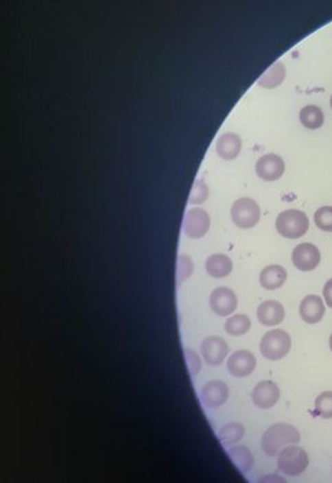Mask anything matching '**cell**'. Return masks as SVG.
<instances>
[{
  "mask_svg": "<svg viewBox=\"0 0 332 483\" xmlns=\"http://www.w3.org/2000/svg\"><path fill=\"white\" fill-rule=\"evenodd\" d=\"M258 320L265 327H275L283 322L285 318V309L283 304L275 301H266L258 307Z\"/></svg>",
  "mask_w": 332,
  "mask_h": 483,
  "instance_id": "15",
  "label": "cell"
},
{
  "mask_svg": "<svg viewBox=\"0 0 332 483\" xmlns=\"http://www.w3.org/2000/svg\"><path fill=\"white\" fill-rule=\"evenodd\" d=\"M177 272H178V275H177V281H178V284H182V283L186 281L187 278H189V276L192 275V259H191L189 257H187V255H180V257H178V267H177Z\"/></svg>",
  "mask_w": 332,
  "mask_h": 483,
  "instance_id": "26",
  "label": "cell"
},
{
  "mask_svg": "<svg viewBox=\"0 0 332 483\" xmlns=\"http://www.w3.org/2000/svg\"><path fill=\"white\" fill-rule=\"evenodd\" d=\"M313 222L318 228L324 232H332V207L324 206L318 209L313 215Z\"/></svg>",
  "mask_w": 332,
  "mask_h": 483,
  "instance_id": "25",
  "label": "cell"
},
{
  "mask_svg": "<svg viewBox=\"0 0 332 483\" xmlns=\"http://www.w3.org/2000/svg\"><path fill=\"white\" fill-rule=\"evenodd\" d=\"M228 456L232 460L238 470L248 473L254 464V457L250 450L246 446H234L228 450Z\"/></svg>",
  "mask_w": 332,
  "mask_h": 483,
  "instance_id": "19",
  "label": "cell"
},
{
  "mask_svg": "<svg viewBox=\"0 0 332 483\" xmlns=\"http://www.w3.org/2000/svg\"><path fill=\"white\" fill-rule=\"evenodd\" d=\"M255 171L264 181H276L285 172V162L278 154H266L257 162Z\"/></svg>",
  "mask_w": 332,
  "mask_h": 483,
  "instance_id": "7",
  "label": "cell"
},
{
  "mask_svg": "<svg viewBox=\"0 0 332 483\" xmlns=\"http://www.w3.org/2000/svg\"><path fill=\"white\" fill-rule=\"evenodd\" d=\"M292 261L301 272H311L321 262V253L315 244L301 243L292 250Z\"/></svg>",
  "mask_w": 332,
  "mask_h": 483,
  "instance_id": "6",
  "label": "cell"
},
{
  "mask_svg": "<svg viewBox=\"0 0 332 483\" xmlns=\"http://www.w3.org/2000/svg\"><path fill=\"white\" fill-rule=\"evenodd\" d=\"M325 304L319 296H307L300 303L299 313L306 324H318L325 316Z\"/></svg>",
  "mask_w": 332,
  "mask_h": 483,
  "instance_id": "14",
  "label": "cell"
},
{
  "mask_svg": "<svg viewBox=\"0 0 332 483\" xmlns=\"http://www.w3.org/2000/svg\"><path fill=\"white\" fill-rule=\"evenodd\" d=\"M309 466V455L299 446H286L278 455V469L287 476H299Z\"/></svg>",
  "mask_w": 332,
  "mask_h": 483,
  "instance_id": "4",
  "label": "cell"
},
{
  "mask_svg": "<svg viewBox=\"0 0 332 483\" xmlns=\"http://www.w3.org/2000/svg\"><path fill=\"white\" fill-rule=\"evenodd\" d=\"M286 278L287 272L284 267L279 264H272L261 270L259 281L261 287L266 290H276L284 285Z\"/></svg>",
  "mask_w": 332,
  "mask_h": 483,
  "instance_id": "16",
  "label": "cell"
},
{
  "mask_svg": "<svg viewBox=\"0 0 332 483\" xmlns=\"http://www.w3.org/2000/svg\"><path fill=\"white\" fill-rule=\"evenodd\" d=\"M257 368V357L248 350H238L229 356L226 369L235 377H246Z\"/></svg>",
  "mask_w": 332,
  "mask_h": 483,
  "instance_id": "9",
  "label": "cell"
},
{
  "mask_svg": "<svg viewBox=\"0 0 332 483\" xmlns=\"http://www.w3.org/2000/svg\"><path fill=\"white\" fill-rule=\"evenodd\" d=\"M246 429L239 423H226L218 431V438L224 447H229L234 443H239L244 436Z\"/></svg>",
  "mask_w": 332,
  "mask_h": 483,
  "instance_id": "20",
  "label": "cell"
},
{
  "mask_svg": "<svg viewBox=\"0 0 332 483\" xmlns=\"http://www.w3.org/2000/svg\"><path fill=\"white\" fill-rule=\"evenodd\" d=\"M250 327H252V322L248 316L244 314H237L226 320L224 329L230 335L239 336L246 334L250 330Z\"/></svg>",
  "mask_w": 332,
  "mask_h": 483,
  "instance_id": "23",
  "label": "cell"
},
{
  "mask_svg": "<svg viewBox=\"0 0 332 483\" xmlns=\"http://www.w3.org/2000/svg\"><path fill=\"white\" fill-rule=\"evenodd\" d=\"M211 227V218L204 209H192L188 211L185 220V232L188 237L198 239L206 235Z\"/></svg>",
  "mask_w": 332,
  "mask_h": 483,
  "instance_id": "12",
  "label": "cell"
},
{
  "mask_svg": "<svg viewBox=\"0 0 332 483\" xmlns=\"http://www.w3.org/2000/svg\"><path fill=\"white\" fill-rule=\"evenodd\" d=\"M315 412L322 419H332V391H324L316 397Z\"/></svg>",
  "mask_w": 332,
  "mask_h": 483,
  "instance_id": "24",
  "label": "cell"
},
{
  "mask_svg": "<svg viewBox=\"0 0 332 483\" xmlns=\"http://www.w3.org/2000/svg\"><path fill=\"white\" fill-rule=\"evenodd\" d=\"M229 397V389L226 384L220 380L206 383L200 390V399L206 408L218 409L226 403Z\"/></svg>",
  "mask_w": 332,
  "mask_h": 483,
  "instance_id": "13",
  "label": "cell"
},
{
  "mask_svg": "<svg viewBox=\"0 0 332 483\" xmlns=\"http://www.w3.org/2000/svg\"><path fill=\"white\" fill-rule=\"evenodd\" d=\"M232 220L239 228L249 229L258 224L260 221L259 204L249 197H243L234 202L232 206Z\"/></svg>",
  "mask_w": 332,
  "mask_h": 483,
  "instance_id": "5",
  "label": "cell"
},
{
  "mask_svg": "<svg viewBox=\"0 0 332 483\" xmlns=\"http://www.w3.org/2000/svg\"><path fill=\"white\" fill-rule=\"evenodd\" d=\"M325 116L322 110L316 105H307L300 111V121L306 128L316 130L324 125Z\"/></svg>",
  "mask_w": 332,
  "mask_h": 483,
  "instance_id": "22",
  "label": "cell"
},
{
  "mask_svg": "<svg viewBox=\"0 0 332 483\" xmlns=\"http://www.w3.org/2000/svg\"><path fill=\"white\" fill-rule=\"evenodd\" d=\"M206 273L213 278H224L232 273V259L226 255H213L206 259Z\"/></svg>",
  "mask_w": 332,
  "mask_h": 483,
  "instance_id": "18",
  "label": "cell"
},
{
  "mask_svg": "<svg viewBox=\"0 0 332 483\" xmlns=\"http://www.w3.org/2000/svg\"><path fill=\"white\" fill-rule=\"evenodd\" d=\"M252 403L259 409L268 410L275 406L280 399L279 386L270 380L260 381L252 392Z\"/></svg>",
  "mask_w": 332,
  "mask_h": 483,
  "instance_id": "10",
  "label": "cell"
},
{
  "mask_svg": "<svg viewBox=\"0 0 332 483\" xmlns=\"http://www.w3.org/2000/svg\"><path fill=\"white\" fill-rule=\"evenodd\" d=\"M324 299L326 304L332 309V278L326 282L324 287Z\"/></svg>",
  "mask_w": 332,
  "mask_h": 483,
  "instance_id": "29",
  "label": "cell"
},
{
  "mask_svg": "<svg viewBox=\"0 0 332 483\" xmlns=\"http://www.w3.org/2000/svg\"><path fill=\"white\" fill-rule=\"evenodd\" d=\"M185 356H186L187 369L189 375H197L200 374L202 369V362H200V356L197 355L192 349L185 350Z\"/></svg>",
  "mask_w": 332,
  "mask_h": 483,
  "instance_id": "28",
  "label": "cell"
},
{
  "mask_svg": "<svg viewBox=\"0 0 332 483\" xmlns=\"http://www.w3.org/2000/svg\"><path fill=\"white\" fill-rule=\"evenodd\" d=\"M206 197H208V188L204 185V182H195L192 188L191 197H189V203L191 204H200V203H203V202L206 201Z\"/></svg>",
  "mask_w": 332,
  "mask_h": 483,
  "instance_id": "27",
  "label": "cell"
},
{
  "mask_svg": "<svg viewBox=\"0 0 332 483\" xmlns=\"http://www.w3.org/2000/svg\"><path fill=\"white\" fill-rule=\"evenodd\" d=\"M285 75V67L280 61H276L272 67L266 70L265 74L260 78L258 84L265 89L276 88L280 84H283Z\"/></svg>",
  "mask_w": 332,
  "mask_h": 483,
  "instance_id": "21",
  "label": "cell"
},
{
  "mask_svg": "<svg viewBox=\"0 0 332 483\" xmlns=\"http://www.w3.org/2000/svg\"><path fill=\"white\" fill-rule=\"evenodd\" d=\"M329 345H330V349H331L332 351V334L331 336H330V340H329Z\"/></svg>",
  "mask_w": 332,
  "mask_h": 483,
  "instance_id": "30",
  "label": "cell"
},
{
  "mask_svg": "<svg viewBox=\"0 0 332 483\" xmlns=\"http://www.w3.org/2000/svg\"><path fill=\"white\" fill-rule=\"evenodd\" d=\"M292 336L285 330H270L261 338L260 351L268 360L278 362L289 354L292 350Z\"/></svg>",
  "mask_w": 332,
  "mask_h": 483,
  "instance_id": "3",
  "label": "cell"
},
{
  "mask_svg": "<svg viewBox=\"0 0 332 483\" xmlns=\"http://www.w3.org/2000/svg\"><path fill=\"white\" fill-rule=\"evenodd\" d=\"M241 150V139L237 134L226 132L222 134L217 141V152L224 160H233Z\"/></svg>",
  "mask_w": 332,
  "mask_h": 483,
  "instance_id": "17",
  "label": "cell"
},
{
  "mask_svg": "<svg viewBox=\"0 0 332 483\" xmlns=\"http://www.w3.org/2000/svg\"><path fill=\"white\" fill-rule=\"evenodd\" d=\"M209 304L213 311L220 316H228L235 311L238 307V299L232 289L220 287L214 289L209 298Z\"/></svg>",
  "mask_w": 332,
  "mask_h": 483,
  "instance_id": "8",
  "label": "cell"
},
{
  "mask_svg": "<svg viewBox=\"0 0 332 483\" xmlns=\"http://www.w3.org/2000/svg\"><path fill=\"white\" fill-rule=\"evenodd\" d=\"M202 354L204 357V362L211 366H218L224 362L228 355V344L226 340L220 336H209L202 342Z\"/></svg>",
  "mask_w": 332,
  "mask_h": 483,
  "instance_id": "11",
  "label": "cell"
},
{
  "mask_svg": "<svg viewBox=\"0 0 332 483\" xmlns=\"http://www.w3.org/2000/svg\"><path fill=\"white\" fill-rule=\"evenodd\" d=\"M301 440L298 429L289 423H275L266 429L261 437V447L269 457L279 455L286 446L299 443Z\"/></svg>",
  "mask_w": 332,
  "mask_h": 483,
  "instance_id": "1",
  "label": "cell"
},
{
  "mask_svg": "<svg viewBox=\"0 0 332 483\" xmlns=\"http://www.w3.org/2000/svg\"><path fill=\"white\" fill-rule=\"evenodd\" d=\"M275 227L280 235L287 239H298L306 235L310 222L305 212L299 209H286L278 215Z\"/></svg>",
  "mask_w": 332,
  "mask_h": 483,
  "instance_id": "2",
  "label": "cell"
},
{
  "mask_svg": "<svg viewBox=\"0 0 332 483\" xmlns=\"http://www.w3.org/2000/svg\"><path fill=\"white\" fill-rule=\"evenodd\" d=\"M330 105H331V108H332V95H331V99H330Z\"/></svg>",
  "mask_w": 332,
  "mask_h": 483,
  "instance_id": "31",
  "label": "cell"
}]
</instances>
